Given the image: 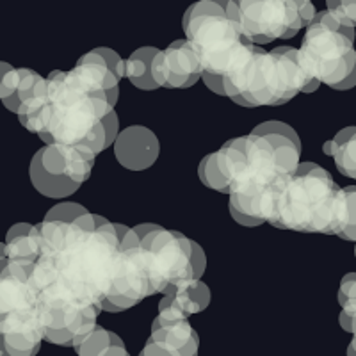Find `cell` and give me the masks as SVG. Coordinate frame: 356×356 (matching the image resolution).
I'll list each match as a JSON object with an SVG mask.
<instances>
[{"label":"cell","instance_id":"cell-1","mask_svg":"<svg viewBox=\"0 0 356 356\" xmlns=\"http://www.w3.org/2000/svg\"><path fill=\"white\" fill-rule=\"evenodd\" d=\"M301 141L285 123L266 122L200 162V180L230 196V211L269 222L280 191L300 168Z\"/></svg>","mask_w":356,"mask_h":356},{"label":"cell","instance_id":"cell-25","mask_svg":"<svg viewBox=\"0 0 356 356\" xmlns=\"http://www.w3.org/2000/svg\"><path fill=\"white\" fill-rule=\"evenodd\" d=\"M86 211L84 207L79 205V203H59V205L52 207L49 211V214L44 216V219H49V221H54V219H59V221H75L77 218L84 216Z\"/></svg>","mask_w":356,"mask_h":356},{"label":"cell","instance_id":"cell-15","mask_svg":"<svg viewBox=\"0 0 356 356\" xmlns=\"http://www.w3.org/2000/svg\"><path fill=\"white\" fill-rule=\"evenodd\" d=\"M148 340L175 356H198L200 337L187 319H166L157 316Z\"/></svg>","mask_w":356,"mask_h":356},{"label":"cell","instance_id":"cell-16","mask_svg":"<svg viewBox=\"0 0 356 356\" xmlns=\"http://www.w3.org/2000/svg\"><path fill=\"white\" fill-rule=\"evenodd\" d=\"M211 303V291L200 282L177 285L164 294L159 303V316L166 319H189L200 314Z\"/></svg>","mask_w":356,"mask_h":356},{"label":"cell","instance_id":"cell-20","mask_svg":"<svg viewBox=\"0 0 356 356\" xmlns=\"http://www.w3.org/2000/svg\"><path fill=\"white\" fill-rule=\"evenodd\" d=\"M159 52L161 50L154 49V47H143L127 59V79L138 89L152 91V89L159 88L157 82L154 81V73H152V66H154Z\"/></svg>","mask_w":356,"mask_h":356},{"label":"cell","instance_id":"cell-26","mask_svg":"<svg viewBox=\"0 0 356 356\" xmlns=\"http://www.w3.org/2000/svg\"><path fill=\"white\" fill-rule=\"evenodd\" d=\"M298 8H300V15L303 18V24L305 27L312 25V22L316 20L317 17V11H316V6L308 2V0H298Z\"/></svg>","mask_w":356,"mask_h":356},{"label":"cell","instance_id":"cell-22","mask_svg":"<svg viewBox=\"0 0 356 356\" xmlns=\"http://www.w3.org/2000/svg\"><path fill=\"white\" fill-rule=\"evenodd\" d=\"M118 340H122V339H120L116 333L98 326V328L95 330V332L91 333V335H89L81 346L75 348V353H77V356H102L107 349L111 348V346L116 344Z\"/></svg>","mask_w":356,"mask_h":356},{"label":"cell","instance_id":"cell-27","mask_svg":"<svg viewBox=\"0 0 356 356\" xmlns=\"http://www.w3.org/2000/svg\"><path fill=\"white\" fill-rule=\"evenodd\" d=\"M195 246V271H196V278L202 280L203 273H205V267H207V259H205V253H203L202 246L198 243L193 244Z\"/></svg>","mask_w":356,"mask_h":356},{"label":"cell","instance_id":"cell-7","mask_svg":"<svg viewBox=\"0 0 356 356\" xmlns=\"http://www.w3.org/2000/svg\"><path fill=\"white\" fill-rule=\"evenodd\" d=\"M300 63L308 77L335 89L356 68L355 29L337 22L328 9L317 13L301 43Z\"/></svg>","mask_w":356,"mask_h":356},{"label":"cell","instance_id":"cell-14","mask_svg":"<svg viewBox=\"0 0 356 356\" xmlns=\"http://www.w3.org/2000/svg\"><path fill=\"white\" fill-rule=\"evenodd\" d=\"M159 139L150 129L134 125L122 130L114 143L118 162L130 171H143L154 166L159 157Z\"/></svg>","mask_w":356,"mask_h":356},{"label":"cell","instance_id":"cell-21","mask_svg":"<svg viewBox=\"0 0 356 356\" xmlns=\"http://www.w3.org/2000/svg\"><path fill=\"white\" fill-rule=\"evenodd\" d=\"M339 303L342 307L339 317L340 326L356 335V273H349L340 282Z\"/></svg>","mask_w":356,"mask_h":356},{"label":"cell","instance_id":"cell-5","mask_svg":"<svg viewBox=\"0 0 356 356\" xmlns=\"http://www.w3.org/2000/svg\"><path fill=\"white\" fill-rule=\"evenodd\" d=\"M227 2L203 0L193 4L182 20L187 41L202 63L203 82L221 97H225V77L257 50L239 24L227 17Z\"/></svg>","mask_w":356,"mask_h":356},{"label":"cell","instance_id":"cell-10","mask_svg":"<svg viewBox=\"0 0 356 356\" xmlns=\"http://www.w3.org/2000/svg\"><path fill=\"white\" fill-rule=\"evenodd\" d=\"M227 17L253 44L291 40L305 27L298 0H228Z\"/></svg>","mask_w":356,"mask_h":356},{"label":"cell","instance_id":"cell-18","mask_svg":"<svg viewBox=\"0 0 356 356\" xmlns=\"http://www.w3.org/2000/svg\"><path fill=\"white\" fill-rule=\"evenodd\" d=\"M0 98L4 102L11 113H18L20 106L27 100V97L33 93L38 82L41 81V75H38L34 70L27 68H11L9 65H0Z\"/></svg>","mask_w":356,"mask_h":356},{"label":"cell","instance_id":"cell-24","mask_svg":"<svg viewBox=\"0 0 356 356\" xmlns=\"http://www.w3.org/2000/svg\"><path fill=\"white\" fill-rule=\"evenodd\" d=\"M326 9L344 27L356 29V0H342V2L332 0V2H328V8Z\"/></svg>","mask_w":356,"mask_h":356},{"label":"cell","instance_id":"cell-3","mask_svg":"<svg viewBox=\"0 0 356 356\" xmlns=\"http://www.w3.org/2000/svg\"><path fill=\"white\" fill-rule=\"evenodd\" d=\"M346 221V193L332 175L303 162L280 191L271 222L280 230L340 235Z\"/></svg>","mask_w":356,"mask_h":356},{"label":"cell","instance_id":"cell-28","mask_svg":"<svg viewBox=\"0 0 356 356\" xmlns=\"http://www.w3.org/2000/svg\"><path fill=\"white\" fill-rule=\"evenodd\" d=\"M139 356H175V355L173 353L166 351V349L159 348V346H155L154 342L148 340V342L145 344V348H143V351L139 353Z\"/></svg>","mask_w":356,"mask_h":356},{"label":"cell","instance_id":"cell-9","mask_svg":"<svg viewBox=\"0 0 356 356\" xmlns=\"http://www.w3.org/2000/svg\"><path fill=\"white\" fill-rule=\"evenodd\" d=\"M95 157L88 146L44 145L31 162L33 186L49 198H68L89 178Z\"/></svg>","mask_w":356,"mask_h":356},{"label":"cell","instance_id":"cell-13","mask_svg":"<svg viewBox=\"0 0 356 356\" xmlns=\"http://www.w3.org/2000/svg\"><path fill=\"white\" fill-rule=\"evenodd\" d=\"M152 73L159 88L180 89L195 86L203 77V68L193 44L187 40H177L159 52Z\"/></svg>","mask_w":356,"mask_h":356},{"label":"cell","instance_id":"cell-12","mask_svg":"<svg viewBox=\"0 0 356 356\" xmlns=\"http://www.w3.org/2000/svg\"><path fill=\"white\" fill-rule=\"evenodd\" d=\"M152 294H154V287H152L150 276H148L145 262H143L139 246L122 250L109 296L104 301V310L123 312L127 308L136 307L139 301Z\"/></svg>","mask_w":356,"mask_h":356},{"label":"cell","instance_id":"cell-17","mask_svg":"<svg viewBox=\"0 0 356 356\" xmlns=\"http://www.w3.org/2000/svg\"><path fill=\"white\" fill-rule=\"evenodd\" d=\"M41 255H43V239H41L40 227L29 225V222L13 225L6 237L2 260L38 264Z\"/></svg>","mask_w":356,"mask_h":356},{"label":"cell","instance_id":"cell-4","mask_svg":"<svg viewBox=\"0 0 356 356\" xmlns=\"http://www.w3.org/2000/svg\"><path fill=\"white\" fill-rule=\"evenodd\" d=\"M319 86L301 66L300 50L278 47L266 52L257 47L250 59L225 77V97L243 107L284 106L298 93H314Z\"/></svg>","mask_w":356,"mask_h":356},{"label":"cell","instance_id":"cell-23","mask_svg":"<svg viewBox=\"0 0 356 356\" xmlns=\"http://www.w3.org/2000/svg\"><path fill=\"white\" fill-rule=\"evenodd\" d=\"M346 221L340 239L356 243V186L346 187Z\"/></svg>","mask_w":356,"mask_h":356},{"label":"cell","instance_id":"cell-6","mask_svg":"<svg viewBox=\"0 0 356 356\" xmlns=\"http://www.w3.org/2000/svg\"><path fill=\"white\" fill-rule=\"evenodd\" d=\"M34 266L0 260V356H36L47 340Z\"/></svg>","mask_w":356,"mask_h":356},{"label":"cell","instance_id":"cell-19","mask_svg":"<svg viewBox=\"0 0 356 356\" xmlns=\"http://www.w3.org/2000/svg\"><path fill=\"white\" fill-rule=\"evenodd\" d=\"M323 152L335 159L340 173L356 180V127L340 130L332 141L324 143Z\"/></svg>","mask_w":356,"mask_h":356},{"label":"cell","instance_id":"cell-2","mask_svg":"<svg viewBox=\"0 0 356 356\" xmlns=\"http://www.w3.org/2000/svg\"><path fill=\"white\" fill-rule=\"evenodd\" d=\"M120 79L98 49L84 54L72 72L54 70L47 77V145H82L95 154L107 150L104 120L120 97Z\"/></svg>","mask_w":356,"mask_h":356},{"label":"cell","instance_id":"cell-30","mask_svg":"<svg viewBox=\"0 0 356 356\" xmlns=\"http://www.w3.org/2000/svg\"><path fill=\"white\" fill-rule=\"evenodd\" d=\"M355 86H356V68H355V72H353L351 77H349L348 81L342 82L340 86H337L335 89H339V91H344V89H351V88H355Z\"/></svg>","mask_w":356,"mask_h":356},{"label":"cell","instance_id":"cell-29","mask_svg":"<svg viewBox=\"0 0 356 356\" xmlns=\"http://www.w3.org/2000/svg\"><path fill=\"white\" fill-rule=\"evenodd\" d=\"M230 212H232V218L239 222V225H243V227H259V225H262V221H259V219H253L250 218V216L239 214V212H235V211H230Z\"/></svg>","mask_w":356,"mask_h":356},{"label":"cell","instance_id":"cell-8","mask_svg":"<svg viewBox=\"0 0 356 356\" xmlns=\"http://www.w3.org/2000/svg\"><path fill=\"white\" fill-rule=\"evenodd\" d=\"M195 241L180 232L154 225L139 244L143 262L150 276L154 294H166L170 289L200 282L195 271Z\"/></svg>","mask_w":356,"mask_h":356},{"label":"cell","instance_id":"cell-11","mask_svg":"<svg viewBox=\"0 0 356 356\" xmlns=\"http://www.w3.org/2000/svg\"><path fill=\"white\" fill-rule=\"evenodd\" d=\"M40 301L47 340L73 349L98 328V314L104 312L98 305L59 294H40Z\"/></svg>","mask_w":356,"mask_h":356},{"label":"cell","instance_id":"cell-31","mask_svg":"<svg viewBox=\"0 0 356 356\" xmlns=\"http://www.w3.org/2000/svg\"><path fill=\"white\" fill-rule=\"evenodd\" d=\"M355 255H356V246H355Z\"/></svg>","mask_w":356,"mask_h":356}]
</instances>
